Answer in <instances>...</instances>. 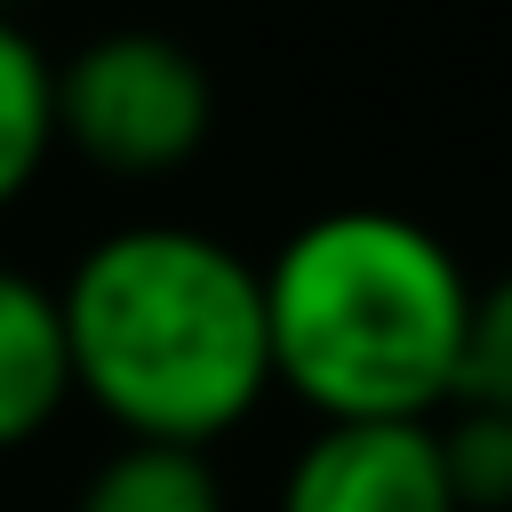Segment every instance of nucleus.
I'll list each match as a JSON object with an SVG mask.
<instances>
[{
    "instance_id": "f257e3e1",
    "label": "nucleus",
    "mask_w": 512,
    "mask_h": 512,
    "mask_svg": "<svg viewBox=\"0 0 512 512\" xmlns=\"http://www.w3.org/2000/svg\"><path fill=\"white\" fill-rule=\"evenodd\" d=\"M72 392L120 440L216 448L272 392L264 264L200 224H120L56 288Z\"/></svg>"
},
{
    "instance_id": "f03ea898",
    "label": "nucleus",
    "mask_w": 512,
    "mask_h": 512,
    "mask_svg": "<svg viewBox=\"0 0 512 512\" xmlns=\"http://www.w3.org/2000/svg\"><path fill=\"white\" fill-rule=\"evenodd\" d=\"M272 384L320 424L440 416L456 400L472 272L408 208L304 216L264 264Z\"/></svg>"
},
{
    "instance_id": "7ed1b4c3",
    "label": "nucleus",
    "mask_w": 512,
    "mask_h": 512,
    "mask_svg": "<svg viewBox=\"0 0 512 512\" xmlns=\"http://www.w3.org/2000/svg\"><path fill=\"white\" fill-rule=\"evenodd\" d=\"M208 136H216V80L160 24L96 32L56 64V144H72L96 176L160 184L192 168Z\"/></svg>"
},
{
    "instance_id": "20e7f679",
    "label": "nucleus",
    "mask_w": 512,
    "mask_h": 512,
    "mask_svg": "<svg viewBox=\"0 0 512 512\" xmlns=\"http://www.w3.org/2000/svg\"><path fill=\"white\" fill-rule=\"evenodd\" d=\"M280 512H456L432 416L312 424L280 472Z\"/></svg>"
},
{
    "instance_id": "39448f33",
    "label": "nucleus",
    "mask_w": 512,
    "mask_h": 512,
    "mask_svg": "<svg viewBox=\"0 0 512 512\" xmlns=\"http://www.w3.org/2000/svg\"><path fill=\"white\" fill-rule=\"evenodd\" d=\"M72 400V352H64V312L56 288L0 264V456L40 440Z\"/></svg>"
},
{
    "instance_id": "423d86ee",
    "label": "nucleus",
    "mask_w": 512,
    "mask_h": 512,
    "mask_svg": "<svg viewBox=\"0 0 512 512\" xmlns=\"http://www.w3.org/2000/svg\"><path fill=\"white\" fill-rule=\"evenodd\" d=\"M72 512H224V480L208 448L176 440H120L72 496Z\"/></svg>"
},
{
    "instance_id": "0eeeda50",
    "label": "nucleus",
    "mask_w": 512,
    "mask_h": 512,
    "mask_svg": "<svg viewBox=\"0 0 512 512\" xmlns=\"http://www.w3.org/2000/svg\"><path fill=\"white\" fill-rule=\"evenodd\" d=\"M56 152V64L48 48L0 16V208H16Z\"/></svg>"
},
{
    "instance_id": "6e6552de",
    "label": "nucleus",
    "mask_w": 512,
    "mask_h": 512,
    "mask_svg": "<svg viewBox=\"0 0 512 512\" xmlns=\"http://www.w3.org/2000/svg\"><path fill=\"white\" fill-rule=\"evenodd\" d=\"M440 472L456 512H512V416L480 400H448V424H432Z\"/></svg>"
},
{
    "instance_id": "1a4fd4ad",
    "label": "nucleus",
    "mask_w": 512,
    "mask_h": 512,
    "mask_svg": "<svg viewBox=\"0 0 512 512\" xmlns=\"http://www.w3.org/2000/svg\"><path fill=\"white\" fill-rule=\"evenodd\" d=\"M456 400H480V408H504L512 416V272H496L488 288H472Z\"/></svg>"
},
{
    "instance_id": "9d476101",
    "label": "nucleus",
    "mask_w": 512,
    "mask_h": 512,
    "mask_svg": "<svg viewBox=\"0 0 512 512\" xmlns=\"http://www.w3.org/2000/svg\"><path fill=\"white\" fill-rule=\"evenodd\" d=\"M16 8H32V0H0V16H16Z\"/></svg>"
}]
</instances>
